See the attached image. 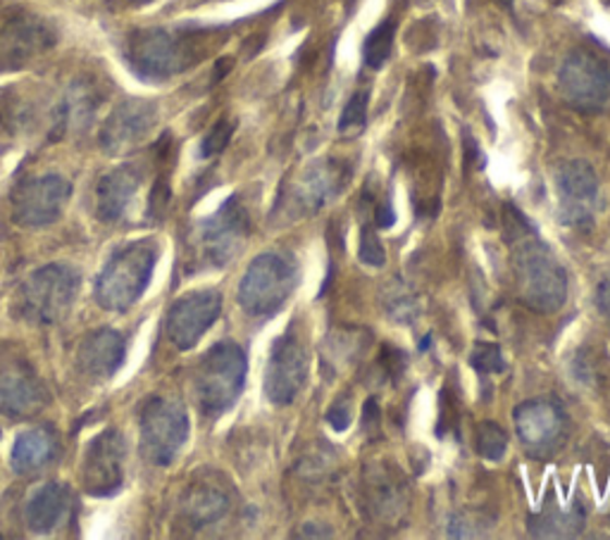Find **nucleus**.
Returning a JSON list of instances; mask_svg holds the SVG:
<instances>
[{
  "instance_id": "4be33fe9",
  "label": "nucleus",
  "mask_w": 610,
  "mask_h": 540,
  "mask_svg": "<svg viewBox=\"0 0 610 540\" xmlns=\"http://www.w3.org/2000/svg\"><path fill=\"white\" fill-rule=\"evenodd\" d=\"M227 510H229V495L220 486H215L208 479L191 483L182 503V514L188 519V524L194 526L215 524L220 517H224Z\"/></svg>"
},
{
  "instance_id": "f3484780",
  "label": "nucleus",
  "mask_w": 610,
  "mask_h": 540,
  "mask_svg": "<svg viewBox=\"0 0 610 540\" xmlns=\"http://www.w3.org/2000/svg\"><path fill=\"white\" fill-rule=\"evenodd\" d=\"M515 431L520 441L534 455L551 453L553 447L561 445L565 433V415L558 403L546 401H527L515 407Z\"/></svg>"
},
{
  "instance_id": "e433bc0d",
  "label": "nucleus",
  "mask_w": 610,
  "mask_h": 540,
  "mask_svg": "<svg viewBox=\"0 0 610 540\" xmlns=\"http://www.w3.org/2000/svg\"><path fill=\"white\" fill-rule=\"evenodd\" d=\"M496 3H499L501 8H508V10L513 8V0H496Z\"/></svg>"
},
{
  "instance_id": "4c0bfd02",
  "label": "nucleus",
  "mask_w": 610,
  "mask_h": 540,
  "mask_svg": "<svg viewBox=\"0 0 610 540\" xmlns=\"http://www.w3.org/2000/svg\"><path fill=\"white\" fill-rule=\"evenodd\" d=\"M138 3H148V0H138Z\"/></svg>"
},
{
  "instance_id": "6e6552de",
  "label": "nucleus",
  "mask_w": 610,
  "mask_h": 540,
  "mask_svg": "<svg viewBox=\"0 0 610 540\" xmlns=\"http://www.w3.org/2000/svg\"><path fill=\"white\" fill-rule=\"evenodd\" d=\"M251 222L239 198H229L208 220H203L194 234L196 257L208 267H224L244 248Z\"/></svg>"
},
{
  "instance_id": "412c9836",
  "label": "nucleus",
  "mask_w": 610,
  "mask_h": 540,
  "mask_svg": "<svg viewBox=\"0 0 610 540\" xmlns=\"http://www.w3.org/2000/svg\"><path fill=\"white\" fill-rule=\"evenodd\" d=\"M72 512V493L62 483H46L27 503V524L36 533H50Z\"/></svg>"
},
{
  "instance_id": "aec40b11",
  "label": "nucleus",
  "mask_w": 610,
  "mask_h": 540,
  "mask_svg": "<svg viewBox=\"0 0 610 540\" xmlns=\"http://www.w3.org/2000/svg\"><path fill=\"white\" fill-rule=\"evenodd\" d=\"M142 174L134 167H118L98 182L96 188V210L103 222H118L124 217L130 202L134 200Z\"/></svg>"
},
{
  "instance_id": "7ed1b4c3",
  "label": "nucleus",
  "mask_w": 610,
  "mask_h": 540,
  "mask_svg": "<svg viewBox=\"0 0 610 540\" xmlns=\"http://www.w3.org/2000/svg\"><path fill=\"white\" fill-rule=\"evenodd\" d=\"M248 363L244 351L232 341H222L200 357L194 393L200 413L206 417H222L239 401L246 383Z\"/></svg>"
},
{
  "instance_id": "20e7f679",
  "label": "nucleus",
  "mask_w": 610,
  "mask_h": 540,
  "mask_svg": "<svg viewBox=\"0 0 610 540\" xmlns=\"http://www.w3.org/2000/svg\"><path fill=\"white\" fill-rule=\"evenodd\" d=\"M200 34L146 29L130 38V62L146 82H162L188 70L200 58Z\"/></svg>"
},
{
  "instance_id": "dca6fc26",
  "label": "nucleus",
  "mask_w": 610,
  "mask_h": 540,
  "mask_svg": "<svg viewBox=\"0 0 610 540\" xmlns=\"http://www.w3.org/2000/svg\"><path fill=\"white\" fill-rule=\"evenodd\" d=\"M156 122H158L156 102L142 98L124 100L122 106L112 110L108 122L103 124V132H100V146H103L110 156L130 152L150 134V128L156 126Z\"/></svg>"
},
{
  "instance_id": "f03ea898",
  "label": "nucleus",
  "mask_w": 610,
  "mask_h": 540,
  "mask_svg": "<svg viewBox=\"0 0 610 540\" xmlns=\"http://www.w3.org/2000/svg\"><path fill=\"white\" fill-rule=\"evenodd\" d=\"M158 262L156 241H130L110 255L96 279V300L108 312H126L138 303Z\"/></svg>"
},
{
  "instance_id": "f257e3e1",
  "label": "nucleus",
  "mask_w": 610,
  "mask_h": 540,
  "mask_svg": "<svg viewBox=\"0 0 610 540\" xmlns=\"http://www.w3.org/2000/svg\"><path fill=\"white\" fill-rule=\"evenodd\" d=\"M517 222L520 224H511L505 220L520 298L529 310L551 315L565 305L568 274L553 250L539 238L523 214Z\"/></svg>"
},
{
  "instance_id": "39448f33",
  "label": "nucleus",
  "mask_w": 610,
  "mask_h": 540,
  "mask_svg": "<svg viewBox=\"0 0 610 540\" xmlns=\"http://www.w3.org/2000/svg\"><path fill=\"white\" fill-rule=\"evenodd\" d=\"M80 284L82 277L70 265L53 262L36 269L17 293V312L34 324H56L72 310Z\"/></svg>"
},
{
  "instance_id": "a878e982",
  "label": "nucleus",
  "mask_w": 610,
  "mask_h": 540,
  "mask_svg": "<svg viewBox=\"0 0 610 540\" xmlns=\"http://www.w3.org/2000/svg\"><path fill=\"white\" fill-rule=\"evenodd\" d=\"M393 34H396V22L393 20H385L377 29L367 34L365 44H363V58H365L367 68L370 70L385 68L387 60L391 58Z\"/></svg>"
},
{
  "instance_id": "7c9ffc66",
  "label": "nucleus",
  "mask_w": 610,
  "mask_h": 540,
  "mask_svg": "<svg viewBox=\"0 0 610 540\" xmlns=\"http://www.w3.org/2000/svg\"><path fill=\"white\" fill-rule=\"evenodd\" d=\"M361 260L370 267H385L387 255L385 248H381L379 238L373 234L370 226H363L361 234Z\"/></svg>"
},
{
  "instance_id": "9d476101",
  "label": "nucleus",
  "mask_w": 610,
  "mask_h": 540,
  "mask_svg": "<svg viewBox=\"0 0 610 540\" xmlns=\"http://www.w3.org/2000/svg\"><path fill=\"white\" fill-rule=\"evenodd\" d=\"M56 44V32L24 10H10L0 20V70H15Z\"/></svg>"
},
{
  "instance_id": "0eeeda50",
  "label": "nucleus",
  "mask_w": 610,
  "mask_h": 540,
  "mask_svg": "<svg viewBox=\"0 0 610 540\" xmlns=\"http://www.w3.org/2000/svg\"><path fill=\"white\" fill-rule=\"evenodd\" d=\"M188 439V417L182 403L152 395L142 409V453L156 467H168Z\"/></svg>"
},
{
  "instance_id": "2f4dec72",
  "label": "nucleus",
  "mask_w": 610,
  "mask_h": 540,
  "mask_svg": "<svg viewBox=\"0 0 610 540\" xmlns=\"http://www.w3.org/2000/svg\"><path fill=\"white\" fill-rule=\"evenodd\" d=\"M168 202H170V186H168V176H158L156 186L150 191V208L148 214L150 217H162L164 210H168Z\"/></svg>"
},
{
  "instance_id": "2eb2a0df",
  "label": "nucleus",
  "mask_w": 610,
  "mask_h": 540,
  "mask_svg": "<svg viewBox=\"0 0 610 540\" xmlns=\"http://www.w3.org/2000/svg\"><path fill=\"white\" fill-rule=\"evenodd\" d=\"M558 200H561V220L568 226L591 222L599 208V179L589 162L572 160L561 167L556 176Z\"/></svg>"
},
{
  "instance_id": "473e14b6",
  "label": "nucleus",
  "mask_w": 610,
  "mask_h": 540,
  "mask_svg": "<svg viewBox=\"0 0 610 540\" xmlns=\"http://www.w3.org/2000/svg\"><path fill=\"white\" fill-rule=\"evenodd\" d=\"M351 415H353L351 405H349L346 397H343V401H339V403L329 407L327 419H329V424H332L334 431H346L351 427Z\"/></svg>"
},
{
  "instance_id": "c85d7f7f",
  "label": "nucleus",
  "mask_w": 610,
  "mask_h": 540,
  "mask_svg": "<svg viewBox=\"0 0 610 540\" xmlns=\"http://www.w3.org/2000/svg\"><path fill=\"white\" fill-rule=\"evenodd\" d=\"M367 102H370V96H367V91L355 94L346 102V108H343V114H341V120H339V132H358V128L365 126V122H367Z\"/></svg>"
},
{
  "instance_id": "4468645a",
  "label": "nucleus",
  "mask_w": 610,
  "mask_h": 540,
  "mask_svg": "<svg viewBox=\"0 0 610 540\" xmlns=\"http://www.w3.org/2000/svg\"><path fill=\"white\" fill-rule=\"evenodd\" d=\"M222 312V295L212 289L191 291L172 305L168 336L180 351H191Z\"/></svg>"
},
{
  "instance_id": "5701e85b",
  "label": "nucleus",
  "mask_w": 610,
  "mask_h": 540,
  "mask_svg": "<svg viewBox=\"0 0 610 540\" xmlns=\"http://www.w3.org/2000/svg\"><path fill=\"white\" fill-rule=\"evenodd\" d=\"M551 507H541V512L529 514V533L541 538H570L577 536L584 526V510L580 505L561 507L556 498L549 495Z\"/></svg>"
},
{
  "instance_id": "a211bd4d",
  "label": "nucleus",
  "mask_w": 610,
  "mask_h": 540,
  "mask_svg": "<svg viewBox=\"0 0 610 540\" xmlns=\"http://www.w3.org/2000/svg\"><path fill=\"white\" fill-rule=\"evenodd\" d=\"M48 403V391L27 363L0 367V415L10 419H32Z\"/></svg>"
},
{
  "instance_id": "9b49d317",
  "label": "nucleus",
  "mask_w": 610,
  "mask_h": 540,
  "mask_svg": "<svg viewBox=\"0 0 610 540\" xmlns=\"http://www.w3.org/2000/svg\"><path fill=\"white\" fill-rule=\"evenodd\" d=\"M124 457L126 443L118 429L98 433L88 443L82 465V481L86 491L98 498L118 493L124 479Z\"/></svg>"
},
{
  "instance_id": "393cba45",
  "label": "nucleus",
  "mask_w": 610,
  "mask_h": 540,
  "mask_svg": "<svg viewBox=\"0 0 610 540\" xmlns=\"http://www.w3.org/2000/svg\"><path fill=\"white\" fill-rule=\"evenodd\" d=\"M337 188H339L337 170L332 172L320 164V167H315V170H310L308 176H305V182L301 186V200L305 202V208L320 210L322 202L332 198Z\"/></svg>"
},
{
  "instance_id": "6ab92c4d",
  "label": "nucleus",
  "mask_w": 610,
  "mask_h": 540,
  "mask_svg": "<svg viewBox=\"0 0 610 540\" xmlns=\"http://www.w3.org/2000/svg\"><path fill=\"white\" fill-rule=\"evenodd\" d=\"M76 363H80L84 375L94 381H106L114 377V371L124 363L122 333L114 329H98L88 333L80 353H76Z\"/></svg>"
},
{
  "instance_id": "b1692460",
  "label": "nucleus",
  "mask_w": 610,
  "mask_h": 540,
  "mask_svg": "<svg viewBox=\"0 0 610 540\" xmlns=\"http://www.w3.org/2000/svg\"><path fill=\"white\" fill-rule=\"evenodd\" d=\"M56 457V439L48 429H34L17 435L15 447H12V469L17 474H32L46 467Z\"/></svg>"
},
{
  "instance_id": "cd10ccee",
  "label": "nucleus",
  "mask_w": 610,
  "mask_h": 540,
  "mask_svg": "<svg viewBox=\"0 0 610 540\" xmlns=\"http://www.w3.org/2000/svg\"><path fill=\"white\" fill-rule=\"evenodd\" d=\"M469 365H473L479 375H501L505 371V363H503V353L496 343H485L479 341L473 355H469Z\"/></svg>"
},
{
  "instance_id": "c756f323",
  "label": "nucleus",
  "mask_w": 610,
  "mask_h": 540,
  "mask_svg": "<svg viewBox=\"0 0 610 540\" xmlns=\"http://www.w3.org/2000/svg\"><path fill=\"white\" fill-rule=\"evenodd\" d=\"M232 134H234V124H229L227 120L218 122L212 128H210V134L203 138V146H200V156L203 158H212V156H218V152H222L227 148L229 140H232Z\"/></svg>"
},
{
  "instance_id": "423d86ee",
  "label": "nucleus",
  "mask_w": 610,
  "mask_h": 540,
  "mask_svg": "<svg viewBox=\"0 0 610 540\" xmlns=\"http://www.w3.org/2000/svg\"><path fill=\"white\" fill-rule=\"evenodd\" d=\"M296 289V269L284 255L263 253L246 269L239 284V303L253 317H272Z\"/></svg>"
},
{
  "instance_id": "1a4fd4ad",
  "label": "nucleus",
  "mask_w": 610,
  "mask_h": 540,
  "mask_svg": "<svg viewBox=\"0 0 610 540\" xmlns=\"http://www.w3.org/2000/svg\"><path fill=\"white\" fill-rule=\"evenodd\" d=\"M561 91L572 108L582 112L601 110L610 100V70L599 56L575 50L561 68Z\"/></svg>"
},
{
  "instance_id": "f8f14e48",
  "label": "nucleus",
  "mask_w": 610,
  "mask_h": 540,
  "mask_svg": "<svg viewBox=\"0 0 610 540\" xmlns=\"http://www.w3.org/2000/svg\"><path fill=\"white\" fill-rule=\"evenodd\" d=\"M70 198V184L58 174L36 176L24 182L12 193L15 205V222L29 229L53 224L62 214Z\"/></svg>"
},
{
  "instance_id": "c9c22d12",
  "label": "nucleus",
  "mask_w": 610,
  "mask_h": 540,
  "mask_svg": "<svg viewBox=\"0 0 610 540\" xmlns=\"http://www.w3.org/2000/svg\"><path fill=\"white\" fill-rule=\"evenodd\" d=\"M232 64H234V62L229 60V58L220 60V62H218V74H215V79H222V76L227 74V70H232Z\"/></svg>"
},
{
  "instance_id": "bb28decb",
  "label": "nucleus",
  "mask_w": 610,
  "mask_h": 540,
  "mask_svg": "<svg viewBox=\"0 0 610 540\" xmlns=\"http://www.w3.org/2000/svg\"><path fill=\"white\" fill-rule=\"evenodd\" d=\"M505 450H508V435L499 427V424H493V421L479 424V429H477V453L485 457V459L499 462L505 455Z\"/></svg>"
},
{
  "instance_id": "72a5a7b5",
  "label": "nucleus",
  "mask_w": 610,
  "mask_h": 540,
  "mask_svg": "<svg viewBox=\"0 0 610 540\" xmlns=\"http://www.w3.org/2000/svg\"><path fill=\"white\" fill-rule=\"evenodd\" d=\"M596 307H599V312L610 321V279L599 284V291H596Z\"/></svg>"
},
{
  "instance_id": "ddd939ff",
  "label": "nucleus",
  "mask_w": 610,
  "mask_h": 540,
  "mask_svg": "<svg viewBox=\"0 0 610 540\" xmlns=\"http://www.w3.org/2000/svg\"><path fill=\"white\" fill-rule=\"evenodd\" d=\"M305 377H308V355L296 336L284 333L272 343L270 359H267L265 393L274 405L294 403Z\"/></svg>"
},
{
  "instance_id": "f704fd0d",
  "label": "nucleus",
  "mask_w": 610,
  "mask_h": 540,
  "mask_svg": "<svg viewBox=\"0 0 610 540\" xmlns=\"http://www.w3.org/2000/svg\"><path fill=\"white\" fill-rule=\"evenodd\" d=\"M375 222L379 229H389L396 224V214H393V208H391V202H385V205H379L377 208V214H375Z\"/></svg>"
}]
</instances>
